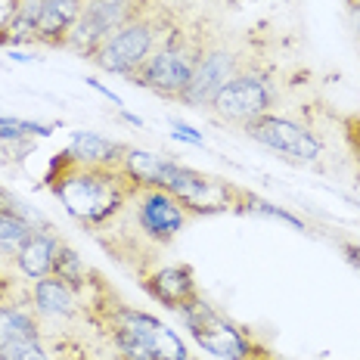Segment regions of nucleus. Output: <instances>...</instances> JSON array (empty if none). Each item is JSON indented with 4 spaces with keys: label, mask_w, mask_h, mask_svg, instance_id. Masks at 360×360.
I'll return each mask as SVG.
<instances>
[{
    "label": "nucleus",
    "mask_w": 360,
    "mask_h": 360,
    "mask_svg": "<svg viewBox=\"0 0 360 360\" xmlns=\"http://www.w3.org/2000/svg\"><path fill=\"white\" fill-rule=\"evenodd\" d=\"M19 339H41V323H37L32 298H28V304L0 302V348Z\"/></svg>",
    "instance_id": "nucleus-17"
},
{
    "label": "nucleus",
    "mask_w": 360,
    "mask_h": 360,
    "mask_svg": "<svg viewBox=\"0 0 360 360\" xmlns=\"http://www.w3.org/2000/svg\"><path fill=\"white\" fill-rule=\"evenodd\" d=\"M171 127H174V137H177V140H186V143H193V146H202V143H205V137H202L196 127L177 122V118H171Z\"/></svg>",
    "instance_id": "nucleus-24"
},
{
    "label": "nucleus",
    "mask_w": 360,
    "mask_h": 360,
    "mask_svg": "<svg viewBox=\"0 0 360 360\" xmlns=\"http://www.w3.org/2000/svg\"><path fill=\"white\" fill-rule=\"evenodd\" d=\"M243 131L249 134L255 143L274 149V153H280L283 159H289L295 165H314L323 155V140L307 124L295 122V118H289V115L267 112V115L255 118L252 124H245Z\"/></svg>",
    "instance_id": "nucleus-7"
},
{
    "label": "nucleus",
    "mask_w": 360,
    "mask_h": 360,
    "mask_svg": "<svg viewBox=\"0 0 360 360\" xmlns=\"http://www.w3.org/2000/svg\"><path fill=\"white\" fill-rule=\"evenodd\" d=\"M165 32H168V25H162V22L155 19V13L140 10L103 41V47L96 50L94 63L100 65L103 72L131 78V75L162 47Z\"/></svg>",
    "instance_id": "nucleus-3"
},
{
    "label": "nucleus",
    "mask_w": 360,
    "mask_h": 360,
    "mask_svg": "<svg viewBox=\"0 0 360 360\" xmlns=\"http://www.w3.org/2000/svg\"><path fill=\"white\" fill-rule=\"evenodd\" d=\"M106 326H118V329H124L127 335H134V339L153 354V360L186 357L184 339H180L168 323L155 320L153 314H146V311H137V307H127L122 302H115L112 311H109V317H106Z\"/></svg>",
    "instance_id": "nucleus-10"
},
{
    "label": "nucleus",
    "mask_w": 360,
    "mask_h": 360,
    "mask_svg": "<svg viewBox=\"0 0 360 360\" xmlns=\"http://www.w3.org/2000/svg\"><path fill=\"white\" fill-rule=\"evenodd\" d=\"M351 4H360V0H351Z\"/></svg>",
    "instance_id": "nucleus-31"
},
{
    "label": "nucleus",
    "mask_w": 360,
    "mask_h": 360,
    "mask_svg": "<svg viewBox=\"0 0 360 360\" xmlns=\"http://www.w3.org/2000/svg\"><path fill=\"white\" fill-rule=\"evenodd\" d=\"M243 69H245V63L233 47H205L196 63L190 87L180 96V103L193 109H212L214 96L224 90V84L230 78H236Z\"/></svg>",
    "instance_id": "nucleus-11"
},
{
    "label": "nucleus",
    "mask_w": 360,
    "mask_h": 360,
    "mask_svg": "<svg viewBox=\"0 0 360 360\" xmlns=\"http://www.w3.org/2000/svg\"><path fill=\"white\" fill-rule=\"evenodd\" d=\"M53 276L56 280H63L65 286H72L75 292H84L87 289V283H90V270L87 264L81 261V255L72 249V245H59V252H56V261H53Z\"/></svg>",
    "instance_id": "nucleus-18"
},
{
    "label": "nucleus",
    "mask_w": 360,
    "mask_h": 360,
    "mask_svg": "<svg viewBox=\"0 0 360 360\" xmlns=\"http://www.w3.org/2000/svg\"><path fill=\"white\" fill-rule=\"evenodd\" d=\"M32 233H34V227L28 221H22V217H16V214L0 212V258L16 261L19 249L28 243Z\"/></svg>",
    "instance_id": "nucleus-19"
},
{
    "label": "nucleus",
    "mask_w": 360,
    "mask_h": 360,
    "mask_svg": "<svg viewBox=\"0 0 360 360\" xmlns=\"http://www.w3.org/2000/svg\"><path fill=\"white\" fill-rule=\"evenodd\" d=\"M50 193L78 224L100 230L131 205L137 184L122 165H78L63 153L50 171Z\"/></svg>",
    "instance_id": "nucleus-1"
},
{
    "label": "nucleus",
    "mask_w": 360,
    "mask_h": 360,
    "mask_svg": "<svg viewBox=\"0 0 360 360\" xmlns=\"http://www.w3.org/2000/svg\"><path fill=\"white\" fill-rule=\"evenodd\" d=\"M50 4L59 6V10H63L65 16L78 19V13H81V6H84V0H50Z\"/></svg>",
    "instance_id": "nucleus-25"
},
{
    "label": "nucleus",
    "mask_w": 360,
    "mask_h": 360,
    "mask_svg": "<svg viewBox=\"0 0 360 360\" xmlns=\"http://www.w3.org/2000/svg\"><path fill=\"white\" fill-rule=\"evenodd\" d=\"M32 307L37 317H50V320H69L78 314V292L72 286H65L63 280H56L53 274L41 276L32 283Z\"/></svg>",
    "instance_id": "nucleus-13"
},
{
    "label": "nucleus",
    "mask_w": 360,
    "mask_h": 360,
    "mask_svg": "<svg viewBox=\"0 0 360 360\" xmlns=\"http://www.w3.org/2000/svg\"><path fill=\"white\" fill-rule=\"evenodd\" d=\"M143 289L168 311H180L193 298H199L196 276H193V270L186 264H165V267L149 270L143 276Z\"/></svg>",
    "instance_id": "nucleus-12"
},
{
    "label": "nucleus",
    "mask_w": 360,
    "mask_h": 360,
    "mask_svg": "<svg viewBox=\"0 0 360 360\" xmlns=\"http://www.w3.org/2000/svg\"><path fill=\"white\" fill-rule=\"evenodd\" d=\"M131 212L137 233L146 236L153 245H168L174 236H180V230L190 221V212L168 190H153V186L134 193Z\"/></svg>",
    "instance_id": "nucleus-8"
},
{
    "label": "nucleus",
    "mask_w": 360,
    "mask_h": 360,
    "mask_svg": "<svg viewBox=\"0 0 360 360\" xmlns=\"http://www.w3.org/2000/svg\"><path fill=\"white\" fill-rule=\"evenodd\" d=\"M351 19H354V28L360 34V4H351Z\"/></svg>",
    "instance_id": "nucleus-27"
},
{
    "label": "nucleus",
    "mask_w": 360,
    "mask_h": 360,
    "mask_svg": "<svg viewBox=\"0 0 360 360\" xmlns=\"http://www.w3.org/2000/svg\"><path fill=\"white\" fill-rule=\"evenodd\" d=\"M205 47L208 44L190 41L180 28L168 25V32L162 37V47L131 75V81L140 87H146V90H153V94L165 96V100L180 103V96L186 94V87H190L196 63H199V56Z\"/></svg>",
    "instance_id": "nucleus-2"
},
{
    "label": "nucleus",
    "mask_w": 360,
    "mask_h": 360,
    "mask_svg": "<svg viewBox=\"0 0 360 360\" xmlns=\"http://www.w3.org/2000/svg\"><path fill=\"white\" fill-rule=\"evenodd\" d=\"M276 84L270 81V75L255 72V69H243L236 78H230L224 90L214 96L212 103V115L224 124H252L255 118L267 115L276 106Z\"/></svg>",
    "instance_id": "nucleus-6"
},
{
    "label": "nucleus",
    "mask_w": 360,
    "mask_h": 360,
    "mask_svg": "<svg viewBox=\"0 0 360 360\" xmlns=\"http://www.w3.org/2000/svg\"><path fill=\"white\" fill-rule=\"evenodd\" d=\"M0 302H4V298H0Z\"/></svg>",
    "instance_id": "nucleus-33"
},
{
    "label": "nucleus",
    "mask_w": 360,
    "mask_h": 360,
    "mask_svg": "<svg viewBox=\"0 0 360 360\" xmlns=\"http://www.w3.org/2000/svg\"><path fill=\"white\" fill-rule=\"evenodd\" d=\"M180 323L190 329V335L205 354H214L221 360H255L264 348H258V342L245 333L243 326H236L233 320H227L224 314H217L205 298H193L186 307H180Z\"/></svg>",
    "instance_id": "nucleus-4"
},
{
    "label": "nucleus",
    "mask_w": 360,
    "mask_h": 360,
    "mask_svg": "<svg viewBox=\"0 0 360 360\" xmlns=\"http://www.w3.org/2000/svg\"><path fill=\"white\" fill-rule=\"evenodd\" d=\"M165 190H168L190 214L239 212L243 196H245V190H239V186L230 184V180L202 174V171L190 168V165H180V162H174V168H171L168 180H165Z\"/></svg>",
    "instance_id": "nucleus-5"
},
{
    "label": "nucleus",
    "mask_w": 360,
    "mask_h": 360,
    "mask_svg": "<svg viewBox=\"0 0 360 360\" xmlns=\"http://www.w3.org/2000/svg\"><path fill=\"white\" fill-rule=\"evenodd\" d=\"M87 84L94 87L96 94H103V96H106V100L112 103V106H118V109H122V96H115V94H112V90H109V87H103L100 81H94V78H87Z\"/></svg>",
    "instance_id": "nucleus-26"
},
{
    "label": "nucleus",
    "mask_w": 360,
    "mask_h": 360,
    "mask_svg": "<svg viewBox=\"0 0 360 360\" xmlns=\"http://www.w3.org/2000/svg\"><path fill=\"white\" fill-rule=\"evenodd\" d=\"M122 4L134 6V10H149V6H146V0H122Z\"/></svg>",
    "instance_id": "nucleus-28"
},
{
    "label": "nucleus",
    "mask_w": 360,
    "mask_h": 360,
    "mask_svg": "<svg viewBox=\"0 0 360 360\" xmlns=\"http://www.w3.org/2000/svg\"><path fill=\"white\" fill-rule=\"evenodd\" d=\"M171 168H174V159L162 153H146V149H134L127 146L122 155V171L137 184V190H165V180H168Z\"/></svg>",
    "instance_id": "nucleus-15"
},
{
    "label": "nucleus",
    "mask_w": 360,
    "mask_h": 360,
    "mask_svg": "<svg viewBox=\"0 0 360 360\" xmlns=\"http://www.w3.org/2000/svg\"><path fill=\"white\" fill-rule=\"evenodd\" d=\"M239 212H245V214H264V217H274V221H283V224H289V227H295V230H307L302 221H298L295 214H289L286 208H280V205H270L267 199H261V196H252V193H245L243 196V205H239Z\"/></svg>",
    "instance_id": "nucleus-20"
},
{
    "label": "nucleus",
    "mask_w": 360,
    "mask_h": 360,
    "mask_svg": "<svg viewBox=\"0 0 360 360\" xmlns=\"http://www.w3.org/2000/svg\"><path fill=\"white\" fill-rule=\"evenodd\" d=\"M0 212H6V214H16V217H22V221H28V224H32L34 230H44V227H47V221H44V217L37 214L32 205H25V202H22V199L16 196V193L4 190V186H0Z\"/></svg>",
    "instance_id": "nucleus-22"
},
{
    "label": "nucleus",
    "mask_w": 360,
    "mask_h": 360,
    "mask_svg": "<svg viewBox=\"0 0 360 360\" xmlns=\"http://www.w3.org/2000/svg\"><path fill=\"white\" fill-rule=\"evenodd\" d=\"M134 13H140V10L122 4V0H84L69 37H65V50H72V53H78L84 59H94L96 50L103 47V41L118 25H124Z\"/></svg>",
    "instance_id": "nucleus-9"
},
{
    "label": "nucleus",
    "mask_w": 360,
    "mask_h": 360,
    "mask_svg": "<svg viewBox=\"0 0 360 360\" xmlns=\"http://www.w3.org/2000/svg\"><path fill=\"white\" fill-rule=\"evenodd\" d=\"M59 245H63V239H59L50 227L44 230H34L32 236H28V243L19 249L16 255V267L19 274L25 276V280H41V276H50L53 274V261H56V252Z\"/></svg>",
    "instance_id": "nucleus-14"
},
{
    "label": "nucleus",
    "mask_w": 360,
    "mask_h": 360,
    "mask_svg": "<svg viewBox=\"0 0 360 360\" xmlns=\"http://www.w3.org/2000/svg\"><path fill=\"white\" fill-rule=\"evenodd\" d=\"M124 143L118 140H109L103 134H94V131H75L72 140H69V155L72 162L78 165H122V155H124Z\"/></svg>",
    "instance_id": "nucleus-16"
},
{
    "label": "nucleus",
    "mask_w": 360,
    "mask_h": 360,
    "mask_svg": "<svg viewBox=\"0 0 360 360\" xmlns=\"http://www.w3.org/2000/svg\"><path fill=\"white\" fill-rule=\"evenodd\" d=\"M122 118H124V122H131V124H137V127H140V124H143V122H140V118H137V115H131V112H124V109H122Z\"/></svg>",
    "instance_id": "nucleus-29"
},
{
    "label": "nucleus",
    "mask_w": 360,
    "mask_h": 360,
    "mask_svg": "<svg viewBox=\"0 0 360 360\" xmlns=\"http://www.w3.org/2000/svg\"><path fill=\"white\" fill-rule=\"evenodd\" d=\"M0 360H53L41 339H19L0 348Z\"/></svg>",
    "instance_id": "nucleus-21"
},
{
    "label": "nucleus",
    "mask_w": 360,
    "mask_h": 360,
    "mask_svg": "<svg viewBox=\"0 0 360 360\" xmlns=\"http://www.w3.org/2000/svg\"><path fill=\"white\" fill-rule=\"evenodd\" d=\"M255 360H280V357H276V354H270V351H261V354L255 357Z\"/></svg>",
    "instance_id": "nucleus-30"
},
{
    "label": "nucleus",
    "mask_w": 360,
    "mask_h": 360,
    "mask_svg": "<svg viewBox=\"0 0 360 360\" xmlns=\"http://www.w3.org/2000/svg\"><path fill=\"white\" fill-rule=\"evenodd\" d=\"M19 4L22 0H0V44H6V37H10V28H13V22H16Z\"/></svg>",
    "instance_id": "nucleus-23"
},
{
    "label": "nucleus",
    "mask_w": 360,
    "mask_h": 360,
    "mask_svg": "<svg viewBox=\"0 0 360 360\" xmlns=\"http://www.w3.org/2000/svg\"><path fill=\"white\" fill-rule=\"evenodd\" d=\"M180 360H190V357H180Z\"/></svg>",
    "instance_id": "nucleus-32"
}]
</instances>
